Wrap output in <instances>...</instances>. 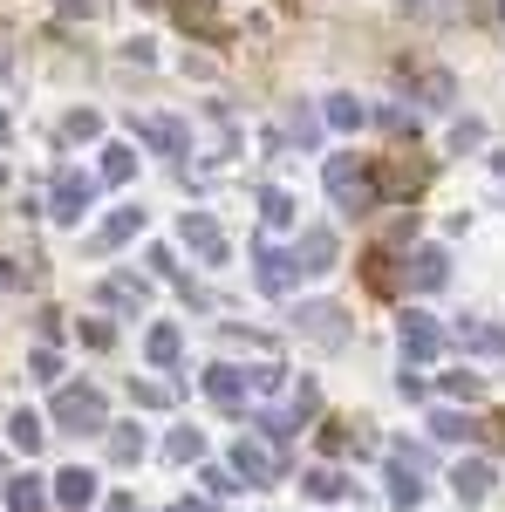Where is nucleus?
<instances>
[{
    "mask_svg": "<svg viewBox=\"0 0 505 512\" xmlns=\"http://www.w3.org/2000/svg\"><path fill=\"white\" fill-rule=\"evenodd\" d=\"M321 178H328V198H335V205H342L349 219H362L369 205H383V192H376V171L355 158V151H335Z\"/></svg>",
    "mask_w": 505,
    "mask_h": 512,
    "instance_id": "obj_1",
    "label": "nucleus"
},
{
    "mask_svg": "<svg viewBox=\"0 0 505 512\" xmlns=\"http://www.w3.org/2000/svg\"><path fill=\"white\" fill-rule=\"evenodd\" d=\"M55 424L76 431V437L103 431V396L89 390V383H62V390H55Z\"/></svg>",
    "mask_w": 505,
    "mask_h": 512,
    "instance_id": "obj_2",
    "label": "nucleus"
},
{
    "mask_svg": "<svg viewBox=\"0 0 505 512\" xmlns=\"http://www.w3.org/2000/svg\"><path fill=\"white\" fill-rule=\"evenodd\" d=\"M233 472H239V485H267V478H280V458H273V444H260V437H239Z\"/></svg>",
    "mask_w": 505,
    "mask_h": 512,
    "instance_id": "obj_3",
    "label": "nucleus"
},
{
    "mask_svg": "<svg viewBox=\"0 0 505 512\" xmlns=\"http://www.w3.org/2000/svg\"><path fill=\"white\" fill-rule=\"evenodd\" d=\"M437 355H444V328H437L430 315H403V362L424 369V362H437Z\"/></svg>",
    "mask_w": 505,
    "mask_h": 512,
    "instance_id": "obj_4",
    "label": "nucleus"
},
{
    "mask_svg": "<svg viewBox=\"0 0 505 512\" xmlns=\"http://www.w3.org/2000/svg\"><path fill=\"white\" fill-rule=\"evenodd\" d=\"M130 137H144L151 151H171V158L192 151V137H185V123H178V117H130Z\"/></svg>",
    "mask_w": 505,
    "mask_h": 512,
    "instance_id": "obj_5",
    "label": "nucleus"
},
{
    "mask_svg": "<svg viewBox=\"0 0 505 512\" xmlns=\"http://www.w3.org/2000/svg\"><path fill=\"white\" fill-rule=\"evenodd\" d=\"M178 233H185V246H192L198 260H212V267L226 260V233H219V219H212V212H185V219H178Z\"/></svg>",
    "mask_w": 505,
    "mask_h": 512,
    "instance_id": "obj_6",
    "label": "nucleus"
},
{
    "mask_svg": "<svg viewBox=\"0 0 505 512\" xmlns=\"http://www.w3.org/2000/svg\"><path fill=\"white\" fill-rule=\"evenodd\" d=\"M253 274H260V287H267V294H287L301 267H294V253H280V246H267V239H260V246H253Z\"/></svg>",
    "mask_w": 505,
    "mask_h": 512,
    "instance_id": "obj_7",
    "label": "nucleus"
},
{
    "mask_svg": "<svg viewBox=\"0 0 505 512\" xmlns=\"http://www.w3.org/2000/svg\"><path fill=\"white\" fill-rule=\"evenodd\" d=\"M89 198H96V178L62 171V178H55V219H62V226H76L82 212H89Z\"/></svg>",
    "mask_w": 505,
    "mask_h": 512,
    "instance_id": "obj_8",
    "label": "nucleus"
},
{
    "mask_svg": "<svg viewBox=\"0 0 505 512\" xmlns=\"http://www.w3.org/2000/svg\"><path fill=\"white\" fill-rule=\"evenodd\" d=\"M294 321L308 328L314 342H349V315L335 301H308V308H294Z\"/></svg>",
    "mask_w": 505,
    "mask_h": 512,
    "instance_id": "obj_9",
    "label": "nucleus"
},
{
    "mask_svg": "<svg viewBox=\"0 0 505 512\" xmlns=\"http://www.w3.org/2000/svg\"><path fill=\"white\" fill-rule=\"evenodd\" d=\"M444 280H451V260H444V246H417V253H410V287H417V294H437Z\"/></svg>",
    "mask_w": 505,
    "mask_h": 512,
    "instance_id": "obj_10",
    "label": "nucleus"
},
{
    "mask_svg": "<svg viewBox=\"0 0 505 512\" xmlns=\"http://www.w3.org/2000/svg\"><path fill=\"white\" fill-rule=\"evenodd\" d=\"M294 267H301V274H328V267H335V233H328V226L301 233V253H294Z\"/></svg>",
    "mask_w": 505,
    "mask_h": 512,
    "instance_id": "obj_11",
    "label": "nucleus"
},
{
    "mask_svg": "<svg viewBox=\"0 0 505 512\" xmlns=\"http://www.w3.org/2000/svg\"><path fill=\"white\" fill-rule=\"evenodd\" d=\"M308 410H314V390H301L294 403H273V410L260 417V424H267V437H294L301 424H308Z\"/></svg>",
    "mask_w": 505,
    "mask_h": 512,
    "instance_id": "obj_12",
    "label": "nucleus"
},
{
    "mask_svg": "<svg viewBox=\"0 0 505 512\" xmlns=\"http://www.w3.org/2000/svg\"><path fill=\"white\" fill-rule=\"evenodd\" d=\"M492 465H485V458H465V465H458V478H451V492H458V506H478V499H485V492H492Z\"/></svg>",
    "mask_w": 505,
    "mask_h": 512,
    "instance_id": "obj_13",
    "label": "nucleus"
},
{
    "mask_svg": "<svg viewBox=\"0 0 505 512\" xmlns=\"http://www.w3.org/2000/svg\"><path fill=\"white\" fill-rule=\"evenodd\" d=\"M205 396H212L219 410H239V403H246V376H239V369H205Z\"/></svg>",
    "mask_w": 505,
    "mask_h": 512,
    "instance_id": "obj_14",
    "label": "nucleus"
},
{
    "mask_svg": "<svg viewBox=\"0 0 505 512\" xmlns=\"http://www.w3.org/2000/svg\"><path fill=\"white\" fill-rule=\"evenodd\" d=\"M55 499H62L69 512L89 506V499H96V472H76V465H69V472H55Z\"/></svg>",
    "mask_w": 505,
    "mask_h": 512,
    "instance_id": "obj_15",
    "label": "nucleus"
},
{
    "mask_svg": "<svg viewBox=\"0 0 505 512\" xmlns=\"http://www.w3.org/2000/svg\"><path fill=\"white\" fill-rule=\"evenodd\" d=\"M458 342H465V349H485V355H499V362H505V328H492V321H458Z\"/></svg>",
    "mask_w": 505,
    "mask_h": 512,
    "instance_id": "obj_16",
    "label": "nucleus"
},
{
    "mask_svg": "<svg viewBox=\"0 0 505 512\" xmlns=\"http://www.w3.org/2000/svg\"><path fill=\"white\" fill-rule=\"evenodd\" d=\"M178 349H185V335H178L171 321H157V328H151V342H144V355H151L157 369H171V362H178Z\"/></svg>",
    "mask_w": 505,
    "mask_h": 512,
    "instance_id": "obj_17",
    "label": "nucleus"
},
{
    "mask_svg": "<svg viewBox=\"0 0 505 512\" xmlns=\"http://www.w3.org/2000/svg\"><path fill=\"white\" fill-rule=\"evenodd\" d=\"M7 437H14L21 458H35V451H41V417H35V410H14V417H7Z\"/></svg>",
    "mask_w": 505,
    "mask_h": 512,
    "instance_id": "obj_18",
    "label": "nucleus"
},
{
    "mask_svg": "<svg viewBox=\"0 0 505 512\" xmlns=\"http://www.w3.org/2000/svg\"><path fill=\"white\" fill-rule=\"evenodd\" d=\"M430 431L444 437V444H471V437H478V424H471L465 410H437V417H430Z\"/></svg>",
    "mask_w": 505,
    "mask_h": 512,
    "instance_id": "obj_19",
    "label": "nucleus"
},
{
    "mask_svg": "<svg viewBox=\"0 0 505 512\" xmlns=\"http://www.w3.org/2000/svg\"><path fill=\"white\" fill-rule=\"evenodd\" d=\"M362 280H369L376 294H396V267H389V246H376V253H362Z\"/></svg>",
    "mask_w": 505,
    "mask_h": 512,
    "instance_id": "obj_20",
    "label": "nucleus"
},
{
    "mask_svg": "<svg viewBox=\"0 0 505 512\" xmlns=\"http://www.w3.org/2000/svg\"><path fill=\"white\" fill-rule=\"evenodd\" d=\"M7 512H41V478H28V472L7 478Z\"/></svg>",
    "mask_w": 505,
    "mask_h": 512,
    "instance_id": "obj_21",
    "label": "nucleus"
},
{
    "mask_svg": "<svg viewBox=\"0 0 505 512\" xmlns=\"http://www.w3.org/2000/svg\"><path fill=\"white\" fill-rule=\"evenodd\" d=\"M389 499H396L403 512L424 506V478H417V472H396V465H389Z\"/></svg>",
    "mask_w": 505,
    "mask_h": 512,
    "instance_id": "obj_22",
    "label": "nucleus"
},
{
    "mask_svg": "<svg viewBox=\"0 0 505 512\" xmlns=\"http://www.w3.org/2000/svg\"><path fill=\"white\" fill-rule=\"evenodd\" d=\"M144 294H151V287H144V280H130V274L103 280V301H117V308H123V301H130V308H144Z\"/></svg>",
    "mask_w": 505,
    "mask_h": 512,
    "instance_id": "obj_23",
    "label": "nucleus"
},
{
    "mask_svg": "<svg viewBox=\"0 0 505 512\" xmlns=\"http://www.w3.org/2000/svg\"><path fill=\"white\" fill-rule=\"evenodd\" d=\"M130 233H144V212H137V205H123V212H110V226H103V246H123Z\"/></svg>",
    "mask_w": 505,
    "mask_h": 512,
    "instance_id": "obj_24",
    "label": "nucleus"
},
{
    "mask_svg": "<svg viewBox=\"0 0 505 512\" xmlns=\"http://www.w3.org/2000/svg\"><path fill=\"white\" fill-rule=\"evenodd\" d=\"M178 21H185V28H198V35H226V28H219V21H212V7H205V0H178Z\"/></svg>",
    "mask_w": 505,
    "mask_h": 512,
    "instance_id": "obj_25",
    "label": "nucleus"
},
{
    "mask_svg": "<svg viewBox=\"0 0 505 512\" xmlns=\"http://www.w3.org/2000/svg\"><path fill=\"white\" fill-rule=\"evenodd\" d=\"M110 458H117V465H137V458H144V431H137V424H123V431L110 437Z\"/></svg>",
    "mask_w": 505,
    "mask_h": 512,
    "instance_id": "obj_26",
    "label": "nucleus"
},
{
    "mask_svg": "<svg viewBox=\"0 0 505 512\" xmlns=\"http://www.w3.org/2000/svg\"><path fill=\"white\" fill-rule=\"evenodd\" d=\"M308 492H314V499H349V478L321 465V472H308Z\"/></svg>",
    "mask_w": 505,
    "mask_h": 512,
    "instance_id": "obj_27",
    "label": "nucleus"
},
{
    "mask_svg": "<svg viewBox=\"0 0 505 512\" xmlns=\"http://www.w3.org/2000/svg\"><path fill=\"white\" fill-rule=\"evenodd\" d=\"M130 171H137V151H130V144H117V151L103 158V185H123Z\"/></svg>",
    "mask_w": 505,
    "mask_h": 512,
    "instance_id": "obj_28",
    "label": "nucleus"
},
{
    "mask_svg": "<svg viewBox=\"0 0 505 512\" xmlns=\"http://www.w3.org/2000/svg\"><path fill=\"white\" fill-rule=\"evenodd\" d=\"M28 376H35V383H62V355L35 349V355H28Z\"/></svg>",
    "mask_w": 505,
    "mask_h": 512,
    "instance_id": "obj_29",
    "label": "nucleus"
},
{
    "mask_svg": "<svg viewBox=\"0 0 505 512\" xmlns=\"http://www.w3.org/2000/svg\"><path fill=\"white\" fill-rule=\"evenodd\" d=\"M164 451H171V458H178V465H185V458H205V437H198V431H185V424H178V431H171V444H164Z\"/></svg>",
    "mask_w": 505,
    "mask_h": 512,
    "instance_id": "obj_30",
    "label": "nucleus"
},
{
    "mask_svg": "<svg viewBox=\"0 0 505 512\" xmlns=\"http://www.w3.org/2000/svg\"><path fill=\"white\" fill-rule=\"evenodd\" d=\"M260 205H267V226H287V219H294V198L280 192V185H273V192H260Z\"/></svg>",
    "mask_w": 505,
    "mask_h": 512,
    "instance_id": "obj_31",
    "label": "nucleus"
},
{
    "mask_svg": "<svg viewBox=\"0 0 505 512\" xmlns=\"http://www.w3.org/2000/svg\"><path fill=\"white\" fill-rule=\"evenodd\" d=\"M328 123H335V130H355V123H362V103H355V96H335V103H328Z\"/></svg>",
    "mask_w": 505,
    "mask_h": 512,
    "instance_id": "obj_32",
    "label": "nucleus"
},
{
    "mask_svg": "<svg viewBox=\"0 0 505 512\" xmlns=\"http://www.w3.org/2000/svg\"><path fill=\"white\" fill-rule=\"evenodd\" d=\"M389 465H396V472H424L430 451H424V444H396V458H389Z\"/></svg>",
    "mask_w": 505,
    "mask_h": 512,
    "instance_id": "obj_33",
    "label": "nucleus"
},
{
    "mask_svg": "<svg viewBox=\"0 0 505 512\" xmlns=\"http://www.w3.org/2000/svg\"><path fill=\"white\" fill-rule=\"evenodd\" d=\"M130 403H144V410H157V403H171V390H164V383H130Z\"/></svg>",
    "mask_w": 505,
    "mask_h": 512,
    "instance_id": "obj_34",
    "label": "nucleus"
},
{
    "mask_svg": "<svg viewBox=\"0 0 505 512\" xmlns=\"http://www.w3.org/2000/svg\"><path fill=\"white\" fill-rule=\"evenodd\" d=\"M478 137H485V123H478V117H465V123H458V130H451V151H471Z\"/></svg>",
    "mask_w": 505,
    "mask_h": 512,
    "instance_id": "obj_35",
    "label": "nucleus"
},
{
    "mask_svg": "<svg viewBox=\"0 0 505 512\" xmlns=\"http://www.w3.org/2000/svg\"><path fill=\"white\" fill-rule=\"evenodd\" d=\"M62 130H69V137H96V130H103V117H96V110H76Z\"/></svg>",
    "mask_w": 505,
    "mask_h": 512,
    "instance_id": "obj_36",
    "label": "nucleus"
},
{
    "mask_svg": "<svg viewBox=\"0 0 505 512\" xmlns=\"http://www.w3.org/2000/svg\"><path fill=\"white\" fill-rule=\"evenodd\" d=\"M444 396H478V376H465V369H451V376H444Z\"/></svg>",
    "mask_w": 505,
    "mask_h": 512,
    "instance_id": "obj_37",
    "label": "nucleus"
},
{
    "mask_svg": "<svg viewBox=\"0 0 505 512\" xmlns=\"http://www.w3.org/2000/svg\"><path fill=\"white\" fill-rule=\"evenodd\" d=\"M82 342L89 349H110V321H82Z\"/></svg>",
    "mask_w": 505,
    "mask_h": 512,
    "instance_id": "obj_38",
    "label": "nucleus"
},
{
    "mask_svg": "<svg viewBox=\"0 0 505 512\" xmlns=\"http://www.w3.org/2000/svg\"><path fill=\"white\" fill-rule=\"evenodd\" d=\"M424 103H451V76H424Z\"/></svg>",
    "mask_w": 505,
    "mask_h": 512,
    "instance_id": "obj_39",
    "label": "nucleus"
},
{
    "mask_svg": "<svg viewBox=\"0 0 505 512\" xmlns=\"http://www.w3.org/2000/svg\"><path fill=\"white\" fill-rule=\"evenodd\" d=\"M171 512H212V506H205V499H185V506H171Z\"/></svg>",
    "mask_w": 505,
    "mask_h": 512,
    "instance_id": "obj_40",
    "label": "nucleus"
},
{
    "mask_svg": "<svg viewBox=\"0 0 505 512\" xmlns=\"http://www.w3.org/2000/svg\"><path fill=\"white\" fill-rule=\"evenodd\" d=\"M14 280H21V274H14V267H7V260H0V287H14Z\"/></svg>",
    "mask_w": 505,
    "mask_h": 512,
    "instance_id": "obj_41",
    "label": "nucleus"
},
{
    "mask_svg": "<svg viewBox=\"0 0 505 512\" xmlns=\"http://www.w3.org/2000/svg\"><path fill=\"white\" fill-rule=\"evenodd\" d=\"M0 144H7V110H0Z\"/></svg>",
    "mask_w": 505,
    "mask_h": 512,
    "instance_id": "obj_42",
    "label": "nucleus"
},
{
    "mask_svg": "<svg viewBox=\"0 0 505 512\" xmlns=\"http://www.w3.org/2000/svg\"><path fill=\"white\" fill-rule=\"evenodd\" d=\"M144 7H157V0H144Z\"/></svg>",
    "mask_w": 505,
    "mask_h": 512,
    "instance_id": "obj_43",
    "label": "nucleus"
},
{
    "mask_svg": "<svg viewBox=\"0 0 505 512\" xmlns=\"http://www.w3.org/2000/svg\"><path fill=\"white\" fill-rule=\"evenodd\" d=\"M499 14H505V0H499Z\"/></svg>",
    "mask_w": 505,
    "mask_h": 512,
    "instance_id": "obj_44",
    "label": "nucleus"
}]
</instances>
